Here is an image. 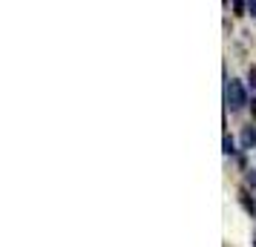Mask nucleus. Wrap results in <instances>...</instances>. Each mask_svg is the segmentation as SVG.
I'll return each instance as SVG.
<instances>
[{
	"label": "nucleus",
	"mask_w": 256,
	"mask_h": 247,
	"mask_svg": "<svg viewBox=\"0 0 256 247\" xmlns=\"http://www.w3.org/2000/svg\"><path fill=\"white\" fill-rule=\"evenodd\" d=\"M224 153H228V155H233V153H236V150H233V138H230V135L224 138Z\"/></svg>",
	"instance_id": "3"
},
{
	"label": "nucleus",
	"mask_w": 256,
	"mask_h": 247,
	"mask_svg": "<svg viewBox=\"0 0 256 247\" xmlns=\"http://www.w3.org/2000/svg\"><path fill=\"white\" fill-rule=\"evenodd\" d=\"M256 144V127L250 124V127H244V132H242V147L248 150V147H254Z\"/></svg>",
	"instance_id": "2"
},
{
	"label": "nucleus",
	"mask_w": 256,
	"mask_h": 247,
	"mask_svg": "<svg viewBox=\"0 0 256 247\" xmlns=\"http://www.w3.org/2000/svg\"><path fill=\"white\" fill-rule=\"evenodd\" d=\"M250 112H254V121H256V98H254V104H250Z\"/></svg>",
	"instance_id": "6"
},
{
	"label": "nucleus",
	"mask_w": 256,
	"mask_h": 247,
	"mask_svg": "<svg viewBox=\"0 0 256 247\" xmlns=\"http://www.w3.org/2000/svg\"><path fill=\"white\" fill-rule=\"evenodd\" d=\"M250 83H254V89H256V66H250Z\"/></svg>",
	"instance_id": "4"
},
{
	"label": "nucleus",
	"mask_w": 256,
	"mask_h": 247,
	"mask_svg": "<svg viewBox=\"0 0 256 247\" xmlns=\"http://www.w3.org/2000/svg\"><path fill=\"white\" fill-rule=\"evenodd\" d=\"M224 104H228L230 112H236V109H242V106L248 104V92H244L242 81L230 78V81L224 83Z\"/></svg>",
	"instance_id": "1"
},
{
	"label": "nucleus",
	"mask_w": 256,
	"mask_h": 247,
	"mask_svg": "<svg viewBox=\"0 0 256 247\" xmlns=\"http://www.w3.org/2000/svg\"><path fill=\"white\" fill-rule=\"evenodd\" d=\"M248 9H250V14L256 17V0H254V3H248Z\"/></svg>",
	"instance_id": "5"
}]
</instances>
